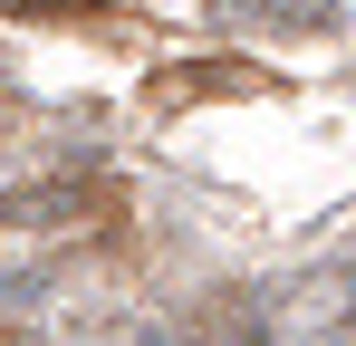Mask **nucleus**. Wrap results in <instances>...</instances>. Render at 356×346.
Masks as SVG:
<instances>
[{"mask_svg": "<svg viewBox=\"0 0 356 346\" xmlns=\"http://www.w3.org/2000/svg\"><path fill=\"white\" fill-rule=\"evenodd\" d=\"M29 10H87V0H29Z\"/></svg>", "mask_w": 356, "mask_h": 346, "instance_id": "f257e3e1", "label": "nucleus"}]
</instances>
